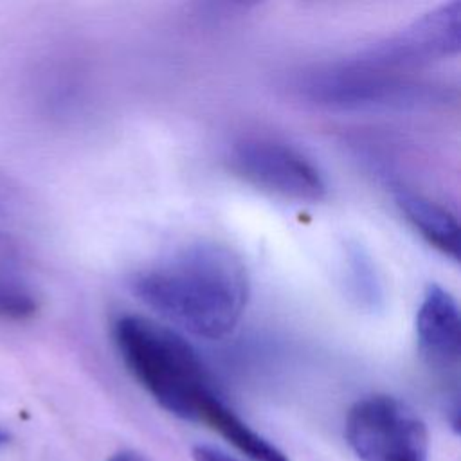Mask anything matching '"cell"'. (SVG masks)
<instances>
[{
	"mask_svg": "<svg viewBox=\"0 0 461 461\" xmlns=\"http://www.w3.org/2000/svg\"><path fill=\"white\" fill-rule=\"evenodd\" d=\"M38 312V299L20 277L16 256L7 240H0V319L23 321Z\"/></svg>",
	"mask_w": 461,
	"mask_h": 461,
	"instance_id": "obj_10",
	"label": "cell"
},
{
	"mask_svg": "<svg viewBox=\"0 0 461 461\" xmlns=\"http://www.w3.org/2000/svg\"><path fill=\"white\" fill-rule=\"evenodd\" d=\"M115 349L149 396L182 420H200L203 403L218 394L196 349L169 326L135 313L112 328Z\"/></svg>",
	"mask_w": 461,
	"mask_h": 461,
	"instance_id": "obj_2",
	"label": "cell"
},
{
	"mask_svg": "<svg viewBox=\"0 0 461 461\" xmlns=\"http://www.w3.org/2000/svg\"><path fill=\"white\" fill-rule=\"evenodd\" d=\"M346 441L360 461H429V430L402 400L366 396L346 416Z\"/></svg>",
	"mask_w": 461,
	"mask_h": 461,
	"instance_id": "obj_4",
	"label": "cell"
},
{
	"mask_svg": "<svg viewBox=\"0 0 461 461\" xmlns=\"http://www.w3.org/2000/svg\"><path fill=\"white\" fill-rule=\"evenodd\" d=\"M191 454H193L194 461H240L234 456H230L212 445H203V443L194 445Z\"/></svg>",
	"mask_w": 461,
	"mask_h": 461,
	"instance_id": "obj_12",
	"label": "cell"
},
{
	"mask_svg": "<svg viewBox=\"0 0 461 461\" xmlns=\"http://www.w3.org/2000/svg\"><path fill=\"white\" fill-rule=\"evenodd\" d=\"M394 202L423 240L445 256L452 259L459 258V223L443 203L423 193L403 187L394 191Z\"/></svg>",
	"mask_w": 461,
	"mask_h": 461,
	"instance_id": "obj_8",
	"label": "cell"
},
{
	"mask_svg": "<svg viewBox=\"0 0 461 461\" xmlns=\"http://www.w3.org/2000/svg\"><path fill=\"white\" fill-rule=\"evenodd\" d=\"M461 47V4L450 2L416 18L362 58L384 68L407 72L412 67L457 54Z\"/></svg>",
	"mask_w": 461,
	"mask_h": 461,
	"instance_id": "obj_6",
	"label": "cell"
},
{
	"mask_svg": "<svg viewBox=\"0 0 461 461\" xmlns=\"http://www.w3.org/2000/svg\"><path fill=\"white\" fill-rule=\"evenodd\" d=\"M249 288L241 258L216 241L189 243L131 279L133 295L149 310L209 340L221 339L238 326Z\"/></svg>",
	"mask_w": 461,
	"mask_h": 461,
	"instance_id": "obj_1",
	"label": "cell"
},
{
	"mask_svg": "<svg viewBox=\"0 0 461 461\" xmlns=\"http://www.w3.org/2000/svg\"><path fill=\"white\" fill-rule=\"evenodd\" d=\"M295 88L310 103L333 110L378 112L423 108L441 101V90L409 72L351 58L303 72Z\"/></svg>",
	"mask_w": 461,
	"mask_h": 461,
	"instance_id": "obj_3",
	"label": "cell"
},
{
	"mask_svg": "<svg viewBox=\"0 0 461 461\" xmlns=\"http://www.w3.org/2000/svg\"><path fill=\"white\" fill-rule=\"evenodd\" d=\"M108 461H148V459L135 450H121V452L113 454Z\"/></svg>",
	"mask_w": 461,
	"mask_h": 461,
	"instance_id": "obj_13",
	"label": "cell"
},
{
	"mask_svg": "<svg viewBox=\"0 0 461 461\" xmlns=\"http://www.w3.org/2000/svg\"><path fill=\"white\" fill-rule=\"evenodd\" d=\"M200 420L209 423L220 436L252 461H290L276 445L249 427L218 394L203 403Z\"/></svg>",
	"mask_w": 461,
	"mask_h": 461,
	"instance_id": "obj_9",
	"label": "cell"
},
{
	"mask_svg": "<svg viewBox=\"0 0 461 461\" xmlns=\"http://www.w3.org/2000/svg\"><path fill=\"white\" fill-rule=\"evenodd\" d=\"M346 279L357 303L371 310H376V306L382 304L384 294L378 274L369 256L358 247H349L346 252Z\"/></svg>",
	"mask_w": 461,
	"mask_h": 461,
	"instance_id": "obj_11",
	"label": "cell"
},
{
	"mask_svg": "<svg viewBox=\"0 0 461 461\" xmlns=\"http://www.w3.org/2000/svg\"><path fill=\"white\" fill-rule=\"evenodd\" d=\"M416 339L421 355L439 369L454 367L461 353V319L454 295L439 285L423 292L416 312Z\"/></svg>",
	"mask_w": 461,
	"mask_h": 461,
	"instance_id": "obj_7",
	"label": "cell"
},
{
	"mask_svg": "<svg viewBox=\"0 0 461 461\" xmlns=\"http://www.w3.org/2000/svg\"><path fill=\"white\" fill-rule=\"evenodd\" d=\"M9 438H11V436H9V432H7V430H4V429H0V447H2V445H5V443L9 441Z\"/></svg>",
	"mask_w": 461,
	"mask_h": 461,
	"instance_id": "obj_14",
	"label": "cell"
},
{
	"mask_svg": "<svg viewBox=\"0 0 461 461\" xmlns=\"http://www.w3.org/2000/svg\"><path fill=\"white\" fill-rule=\"evenodd\" d=\"M234 171L249 184L295 202H319L326 182L319 167L297 148L268 137H247L230 151Z\"/></svg>",
	"mask_w": 461,
	"mask_h": 461,
	"instance_id": "obj_5",
	"label": "cell"
}]
</instances>
